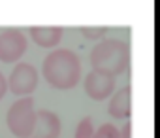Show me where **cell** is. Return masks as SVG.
<instances>
[{"label": "cell", "mask_w": 160, "mask_h": 138, "mask_svg": "<svg viewBox=\"0 0 160 138\" xmlns=\"http://www.w3.org/2000/svg\"><path fill=\"white\" fill-rule=\"evenodd\" d=\"M108 114L115 119H126L132 114V87L126 85L109 97Z\"/></svg>", "instance_id": "8"}, {"label": "cell", "mask_w": 160, "mask_h": 138, "mask_svg": "<svg viewBox=\"0 0 160 138\" xmlns=\"http://www.w3.org/2000/svg\"><path fill=\"white\" fill-rule=\"evenodd\" d=\"M60 119L55 112L40 110L36 112V123L28 138H58L60 136Z\"/></svg>", "instance_id": "7"}, {"label": "cell", "mask_w": 160, "mask_h": 138, "mask_svg": "<svg viewBox=\"0 0 160 138\" xmlns=\"http://www.w3.org/2000/svg\"><path fill=\"white\" fill-rule=\"evenodd\" d=\"M94 136V125L91 117H83L75 127V136L73 138H92Z\"/></svg>", "instance_id": "10"}, {"label": "cell", "mask_w": 160, "mask_h": 138, "mask_svg": "<svg viewBox=\"0 0 160 138\" xmlns=\"http://www.w3.org/2000/svg\"><path fill=\"white\" fill-rule=\"evenodd\" d=\"M81 34L89 40H104V36L108 34V27H81L79 29Z\"/></svg>", "instance_id": "11"}, {"label": "cell", "mask_w": 160, "mask_h": 138, "mask_svg": "<svg viewBox=\"0 0 160 138\" xmlns=\"http://www.w3.org/2000/svg\"><path fill=\"white\" fill-rule=\"evenodd\" d=\"M42 76L55 89H72L81 80V61L72 49H55L43 59Z\"/></svg>", "instance_id": "1"}, {"label": "cell", "mask_w": 160, "mask_h": 138, "mask_svg": "<svg viewBox=\"0 0 160 138\" xmlns=\"http://www.w3.org/2000/svg\"><path fill=\"white\" fill-rule=\"evenodd\" d=\"M27 51V36L19 29H4L0 32V61L10 64L19 61Z\"/></svg>", "instance_id": "5"}, {"label": "cell", "mask_w": 160, "mask_h": 138, "mask_svg": "<svg viewBox=\"0 0 160 138\" xmlns=\"http://www.w3.org/2000/svg\"><path fill=\"white\" fill-rule=\"evenodd\" d=\"M119 138H132V125L130 123L122 125V129L119 130Z\"/></svg>", "instance_id": "13"}, {"label": "cell", "mask_w": 160, "mask_h": 138, "mask_svg": "<svg viewBox=\"0 0 160 138\" xmlns=\"http://www.w3.org/2000/svg\"><path fill=\"white\" fill-rule=\"evenodd\" d=\"M83 87H85L87 97H91L92 100H106L108 97H111L115 93V78L96 72V70H91L85 76Z\"/></svg>", "instance_id": "6"}, {"label": "cell", "mask_w": 160, "mask_h": 138, "mask_svg": "<svg viewBox=\"0 0 160 138\" xmlns=\"http://www.w3.org/2000/svg\"><path fill=\"white\" fill-rule=\"evenodd\" d=\"M38 78L40 74L36 70V66H32L30 62H17L10 74V80H6V83L10 93L23 98V97H30V93L36 89Z\"/></svg>", "instance_id": "4"}, {"label": "cell", "mask_w": 160, "mask_h": 138, "mask_svg": "<svg viewBox=\"0 0 160 138\" xmlns=\"http://www.w3.org/2000/svg\"><path fill=\"white\" fill-rule=\"evenodd\" d=\"M92 138H119V129L113 123H104L102 127L94 129Z\"/></svg>", "instance_id": "12"}, {"label": "cell", "mask_w": 160, "mask_h": 138, "mask_svg": "<svg viewBox=\"0 0 160 138\" xmlns=\"http://www.w3.org/2000/svg\"><path fill=\"white\" fill-rule=\"evenodd\" d=\"M36 112L34 110V98L32 97H23L15 100L6 115L8 129L13 136L17 138H28L32 134L34 123H36Z\"/></svg>", "instance_id": "3"}, {"label": "cell", "mask_w": 160, "mask_h": 138, "mask_svg": "<svg viewBox=\"0 0 160 138\" xmlns=\"http://www.w3.org/2000/svg\"><path fill=\"white\" fill-rule=\"evenodd\" d=\"M28 34H30V38L34 40L36 45H40L43 49H55L62 40L64 29L58 27V25L57 27H30Z\"/></svg>", "instance_id": "9"}, {"label": "cell", "mask_w": 160, "mask_h": 138, "mask_svg": "<svg viewBox=\"0 0 160 138\" xmlns=\"http://www.w3.org/2000/svg\"><path fill=\"white\" fill-rule=\"evenodd\" d=\"M130 64V45L119 38H104L91 51V66L92 70L119 76Z\"/></svg>", "instance_id": "2"}, {"label": "cell", "mask_w": 160, "mask_h": 138, "mask_svg": "<svg viewBox=\"0 0 160 138\" xmlns=\"http://www.w3.org/2000/svg\"><path fill=\"white\" fill-rule=\"evenodd\" d=\"M6 93H8V83H6V78H4V74L0 72V100H2V98L6 97Z\"/></svg>", "instance_id": "14"}]
</instances>
